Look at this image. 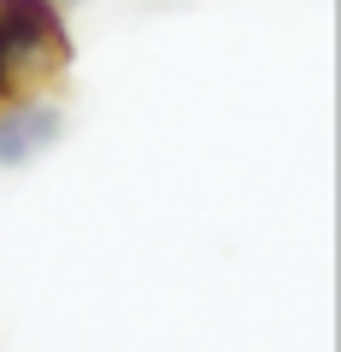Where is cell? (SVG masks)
Wrapping results in <instances>:
<instances>
[{"instance_id": "2", "label": "cell", "mask_w": 341, "mask_h": 352, "mask_svg": "<svg viewBox=\"0 0 341 352\" xmlns=\"http://www.w3.org/2000/svg\"><path fill=\"white\" fill-rule=\"evenodd\" d=\"M65 118L53 112V106L41 100H6V112H0V164H30L41 159V153L59 141Z\"/></svg>"}, {"instance_id": "1", "label": "cell", "mask_w": 341, "mask_h": 352, "mask_svg": "<svg viewBox=\"0 0 341 352\" xmlns=\"http://www.w3.org/2000/svg\"><path fill=\"white\" fill-rule=\"evenodd\" d=\"M71 65V30L53 0H0V100H36Z\"/></svg>"}]
</instances>
